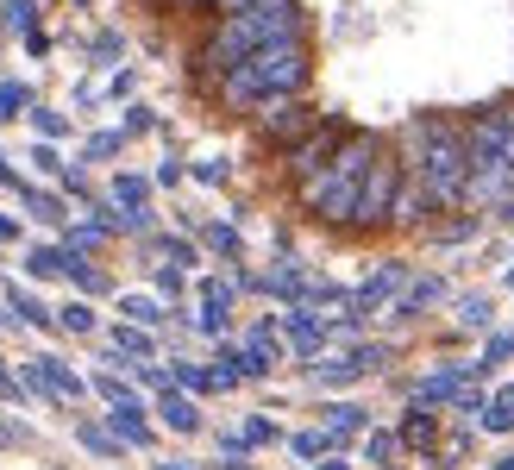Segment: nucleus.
<instances>
[{
  "mask_svg": "<svg viewBox=\"0 0 514 470\" xmlns=\"http://www.w3.org/2000/svg\"><path fill=\"white\" fill-rule=\"evenodd\" d=\"M120 314H132L138 326H151V320H163V308H157V301H145V295H126V301H120Z\"/></svg>",
  "mask_w": 514,
  "mask_h": 470,
  "instance_id": "nucleus-15",
  "label": "nucleus"
},
{
  "mask_svg": "<svg viewBox=\"0 0 514 470\" xmlns=\"http://www.w3.org/2000/svg\"><path fill=\"white\" fill-rule=\"evenodd\" d=\"M345 138H352V126H314L308 138H301V145L289 151V163H283V170H289V182H314V176H326V170H333V157H339V145H345Z\"/></svg>",
  "mask_w": 514,
  "mask_h": 470,
  "instance_id": "nucleus-6",
  "label": "nucleus"
},
{
  "mask_svg": "<svg viewBox=\"0 0 514 470\" xmlns=\"http://www.w3.org/2000/svg\"><path fill=\"white\" fill-rule=\"evenodd\" d=\"M395 195H402V163H395L389 151L370 163V176L358 188V207H352V226L358 232H377L383 220H395Z\"/></svg>",
  "mask_w": 514,
  "mask_h": 470,
  "instance_id": "nucleus-5",
  "label": "nucleus"
},
{
  "mask_svg": "<svg viewBox=\"0 0 514 470\" xmlns=\"http://www.w3.org/2000/svg\"><path fill=\"white\" fill-rule=\"evenodd\" d=\"M19 107H26V88H0V120H13Z\"/></svg>",
  "mask_w": 514,
  "mask_h": 470,
  "instance_id": "nucleus-22",
  "label": "nucleus"
},
{
  "mask_svg": "<svg viewBox=\"0 0 514 470\" xmlns=\"http://www.w3.org/2000/svg\"><path fill=\"white\" fill-rule=\"evenodd\" d=\"M7 439H13V433H7V427H0V445H7Z\"/></svg>",
  "mask_w": 514,
  "mask_h": 470,
  "instance_id": "nucleus-35",
  "label": "nucleus"
},
{
  "mask_svg": "<svg viewBox=\"0 0 514 470\" xmlns=\"http://www.w3.org/2000/svg\"><path fill=\"white\" fill-rule=\"evenodd\" d=\"M427 301H439V282H414V289H408V301H402L395 314H402V320H414L420 308H427Z\"/></svg>",
  "mask_w": 514,
  "mask_h": 470,
  "instance_id": "nucleus-14",
  "label": "nucleus"
},
{
  "mask_svg": "<svg viewBox=\"0 0 514 470\" xmlns=\"http://www.w3.org/2000/svg\"><path fill=\"white\" fill-rule=\"evenodd\" d=\"M395 289H402V264H389V270H377V276L364 282V289H358V314H370V308H377L383 295H395Z\"/></svg>",
  "mask_w": 514,
  "mask_h": 470,
  "instance_id": "nucleus-8",
  "label": "nucleus"
},
{
  "mask_svg": "<svg viewBox=\"0 0 514 470\" xmlns=\"http://www.w3.org/2000/svg\"><path fill=\"white\" fill-rule=\"evenodd\" d=\"M182 7H214V0H182Z\"/></svg>",
  "mask_w": 514,
  "mask_h": 470,
  "instance_id": "nucleus-34",
  "label": "nucleus"
},
{
  "mask_svg": "<svg viewBox=\"0 0 514 470\" xmlns=\"http://www.w3.org/2000/svg\"><path fill=\"white\" fill-rule=\"evenodd\" d=\"M314 126H320V120H314L308 101H276V107L257 113V138H264V145H289V151H295Z\"/></svg>",
  "mask_w": 514,
  "mask_h": 470,
  "instance_id": "nucleus-7",
  "label": "nucleus"
},
{
  "mask_svg": "<svg viewBox=\"0 0 514 470\" xmlns=\"http://www.w3.org/2000/svg\"><path fill=\"white\" fill-rule=\"evenodd\" d=\"M113 433H120V439H132V445H145V439H151V427H145V408H138V402H113Z\"/></svg>",
  "mask_w": 514,
  "mask_h": 470,
  "instance_id": "nucleus-9",
  "label": "nucleus"
},
{
  "mask_svg": "<svg viewBox=\"0 0 514 470\" xmlns=\"http://www.w3.org/2000/svg\"><path fill=\"white\" fill-rule=\"evenodd\" d=\"M245 439H251V445H264V439H276V427H270V420H251Z\"/></svg>",
  "mask_w": 514,
  "mask_h": 470,
  "instance_id": "nucleus-30",
  "label": "nucleus"
},
{
  "mask_svg": "<svg viewBox=\"0 0 514 470\" xmlns=\"http://www.w3.org/2000/svg\"><path fill=\"white\" fill-rule=\"evenodd\" d=\"M320 470H345V464H320Z\"/></svg>",
  "mask_w": 514,
  "mask_h": 470,
  "instance_id": "nucleus-36",
  "label": "nucleus"
},
{
  "mask_svg": "<svg viewBox=\"0 0 514 470\" xmlns=\"http://www.w3.org/2000/svg\"><path fill=\"white\" fill-rule=\"evenodd\" d=\"M113 201H126L132 214H138V201H145V182H138V176H120V182H113Z\"/></svg>",
  "mask_w": 514,
  "mask_h": 470,
  "instance_id": "nucleus-17",
  "label": "nucleus"
},
{
  "mask_svg": "<svg viewBox=\"0 0 514 470\" xmlns=\"http://www.w3.org/2000/svg\"><path fill=\"white\" fill-rule=\"evenodd\" d=\"M433 433H439V420H433L427 408H414V414H408V427H402V439H408V445H420V452L433 445Z\"/></svg>",
  "mask_w": 514,
  "mask_h": 470,
  "instance_id": "nucleus-12",
  "label": "nucleus"
},
{
  "mask_svg": "<svg viewBox=\"0 0 514 470\" xmlns=\"http://www.w3.org/2000/svg\"><path fill=\"white\" fill-rule=\"evenodd\" d=\"M358 427H364V408H352V402L326 408V433H333V439H345V433H358Z\"/></svg>",
  "mask_w": 514,
  "mask_h": 470,
  "instance_id": "nucleus-11",
  "label": "nucleus"
},
{
  "mask_svg": "<svg viewBox=\"0 0 514 470\" xmlns=\"http://www.w3.org/2000/svg\"><path fill=\"white\" fill-rule=\"evenodd\" d=\"M163 420H170L176 433H195V427H201V414H195V402H182V395H163Z\"/></svg>",
  "mask_w": 514,
  "mask_h": 470,
  "instance_id": "nucleus-10",
  "label": "nucleus"
},
{
  "mask_svg": "<svg viewBox=\"0 0 514 470\" xmlns=\"http://www.w3.org/2000/svg\"><path fill=\"white\" fill-rule=\"evenodd\" d=\"M113 345H120V351H151V339L138 333V326H120V333H113Z\"/></svg>",
  "mask_w": 514,
  "mask_h": 470,
  "instance_id": "nucleus-19",
  "label": "nucleus"
},
{
  "mask_svg": "<svg viewBox=\"0 0 514 470\" xmlns=\"http://www.w3.org/2000/svg\"><path fill=\"white\" fill-rule=\"evenodd\" d=\"M245 7H257V0H214L207 13H214V19H232V13H245Z\"/></svg>",
  "mask_w": 514,
  "mask_h": 470,
  "instance_id": "nucleus-28",
  "label": "nucleus"
},
{
  "mask_svg": "<svg viewBox=\"0 0 514 470\" xmlns=\"http://www.w3.org/2000/svg\"><path fill=\"white\" fill-rule=\"evenodd\" d=\"M157 470H182V464H157Z\"/></svg>",
  "mask_w": 514,
  "mask_h": 470,
  "instance_id": "nucleus-37",
  "label": "nucleus"
},
{
  "mask_svg": "<svg viewBox=\"0 0 514 470\" xmlns=\"http://www.w3.org/2000/svg\"><path fill=\"white\" fill-rule=\"evenodd\" d=\"M63 326H69V333H88V326H95V314L76 301V308H63Z\"/></svg>",
  "mask_w": 514,
  "mask_h": 470,
  "instance_id": "nucleus-20",
  "label": "nucleus"
},
{
  "mask_svg": "<svg viewBox=\"0 0 514 470\" xmlns=\"http://www.w3.org/2000/svg\"><path fill=\"white\" fill-rule=\"evenodd\" d=\"M289 333H295V345H320V326L308 314H289Z\"/></svg>",
  "mask_w": 514,
  "mask_h": 470,
  "instance_id": "nucleus-18",
  "label": "nucleus"
},
{
  "mask_svg": "<svg viewBox=\"0 0 514 470\" xmlns=\"http://www.w3.org/2000/svg\"><path fill=\"white\" fill-rule=\"evenodd\" d=\"M370 458L389 464V458H395V433H370Z\"/></svg>",
  "mask_w": 514,
  "mask_h": 470,
  "instance_id": "nucleus-23",
  "label": "nucleus"
},
{
  "mask_svg": "<svg viewBox=\"0 0 514 470\" xmlns=\"http://www.w3.org/2000/svg\"><path fill=\"white\" fill-rule=\"evenodd\" d=\"M176 383H189V389H214V376H201L195 364H176Z\"/></svg>",
  "mask_w": 514,
  "mask_h": 470,
  "instance_id": "nucleus-25",
  "label": "nucleus"
},
{
  "mask_svg": "<svg viewBox=\"0 0 514 470\" xmlns=\"http://www.w3.org/2000/svg\"><path fill=\"white\" fill-rule=\"evenodd\" d=\"M7 26H32V0H7Z\"/></svg>",
  "mask_w": 514,
  "mask_h": 470,
  "instance_id": "nucleus-27",
  "label": "nucleus"
},
{
  "mask_svg": "<svg viewBox=\"0 0 514 470\" xmlns=\"http://www.w3.org/2000/svg\"><path fill=\"white\" fill-rule=\"evenodd\" d=\"M471 232H477V220H452L446 232H439V239H446V245H458V239H471Z\"/></svg>",
  "mask_w": 514,
  "mask_h": 470,
  "instance_id": "nucleus-29",
  "label": "nucleus"
},
{
  "mask_svg": "<svg viewBox=\"0 0 514 470\" xmlns=\"http://www.w3.org/2000/svg\"><path fill=\"white\" fill-rule=\"evenodd\" d=\"M301 88H308V51L301 44H276V51H257L232 76H220V101L226 107H276V101H295Z\"/></svg>",
  "mask_w": 514,
  "mask_h": 470,
  "instance_id": "nucleus-4",
  "label": "nucleus"
},
{
  "mask_svg": "<svg viewBox=\"0 0 514 470\" xmlns=\"http://www.w3.org/2000/svg\"><path fill=\"white\" fill-rule=\"evenodd\" d=\"M82 445H88V452H107V458H113V439H107L101 427H82Z\"/></svg>",
  "mask_w": 514,
  "mask_h": 470,
  "instance_id": "nucleus-26",
  "label": "nucleus"
},
{
  "mask_svg": "<svg viewBox=\"0 0 514 470\" xmlns=\"http://www.w3.org/2000/svg\"><path fill=\"white\" fill-rule=\"evenodd\" d=\"M0 395H19V383H13V376H7V370H0Z\"/></svg>",
  "mask_w": 514,
  "mask_h": 470,
  "instance_id": "nucleus-32",
  "label": "nucleus"
},
{
  "mask_svg": "<svg viewBox=\"0 0 514 470\" xmlns=\"http://www.w3.org/2000/svg\"><path fill=\"white\" fill-rule=\"evenodd\" d=\"M301 0H257V7L220 19L201 44V76H232L239 63H251L257 51H276V44H301Z\"/></svg>",
  "mask_w": 514,
  "mask_h": 470,
  "instance_id": "nucleus-1",
  "label": "nucleus"
},
{
  "mask_svg": "<svg viewBox=\"0 0 514 470\" xmlns=\"http://www.w3.org/2000/svg\"><path fill=\"white\" fill-rule=\"evenodd\" d=\"M458 320H464V326H489V301H483V295H464V301H458Z\"/></svg>",
  "mask_w": 514,
  "mask_h": 470,
  "instance_id": "nucleus-16",
  "label": "nucleus"
},
{
  "mask_svg": "<svg viewBox=\"0 0 514 470\" xmlns=\"http://www.w3.org/2000/svg\"><path fill=\"white\" fill-rule=\"evenodd\" d=\"M427 207H433V201L420 195V188H402V195H395V220H402V226H414L420 214H427Z\"/></svg>",
  "mask_w": 514,
  "mask_h": 470,
  "instance_id": "nucleus-13",
  "label": "nucleus"
},
{
  "mask_svg": "<svg viewBox=\"0 0 514 470\" xmlns=\"http://www.w3.org/2000/svg\"><path fill=\"white\" fill-rule=\"evenodd\" d=\"M377 157H383L377 132H352V138L339 145L333 170L314 176V182H301V207H308L314 220H326V226H352L358 188H364V176H370V163H377Z\"/></svg>",
  "mask_w": 514,
  "mask_h": 470,
  "instance_id": "nucleus-3",
  "label": "nucleus"
},
{
  "mask_svg": "<svg viewBox=\"0 0 514 470\" xmlns=\"http://www.w3.org/2000/svg\"><path fill=\"white\" fill-rule=\"evenodd\" d=\"M13 232H19V226H13V220H7V214H0V239H13Z\"/></svg>",
  "mask_w": 514,
  "mask_h": 470,
  "instance_id": "nucleus-33",
  "label": "nucleus"
},
{
  "mask_svg": "<svg viewBox=\"0 0 514 470\" xmlns=\"http://www.w3.org/2000/svg\"><path fill=\"white\" fill-rule=\"evenodd\" d=\"M120 151V132H101V138H88V157H113Z\"/></svg>",
  "mask_w": 514,
  "mask_h": 470,
  "instance_id": "nucleus-24",
  "label": "nucleus"
},
{
  "mask_svg": "<svg viewBox=\"0 0 514 470\" xmlns=\"http://www.w3.org/2000/svg\"><path fill=\"white\" fill-rule=\"evenodd\" d=\"M326 439H333V433H301V439H295V452H301V458H320V452H326Z\"/></svg>",
  "mask_w": 514,
  "mask_h": 470,
  "instance_id": "nucleus-21",
  "label": "nucleus"
},
{
  "mask_svg": "<svg viewBox=\"0 0 514 470\" xmlns=\"http://www.w3.org/2000/svg\"><path fill=\"white\" fill-rule=\"evenodd\" d=\"M496 120H502V132H508V157H514V107H502Z\"/></svg>",
  "mask_w": 514,
  "mask_h": 470,
  "instance_id": "nucleus-31",
  "label": "nucleus"
},
{
  "mask_svg": "<svg viewBox=\"0 0 514 470\" xmlns=\"http://www.w3.org/2000/svg\"><path fill=\"white\" fill-rule=\"evenodd\" d=\"M408 151H414L420 182H427V201H439V207L464 201V182H471V138H464L452 120H414Z\"/></svg>",
  "mask_w": 514,
  "mask_h": 470,
  "instance_id": "nucleus-2",
  "label": "nucleus"
}]
</instances>
